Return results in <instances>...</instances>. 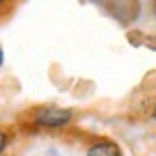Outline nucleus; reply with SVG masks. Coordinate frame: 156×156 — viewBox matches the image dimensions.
<instances>
[{
    "label": "nucleus",
    "mask_w": 156,
    "mask_h": 156,
    "mask_svg": "<svg viewBox=\"0 0 156 156\" xmlns=\"http://www.w3.org/2000/svg\"><path fill=\"white\" fill-rule=\"evenodd\" d=\"M72 119H74L72 108L54 106V104L37 106L28 115V124L37 130H63L72 124Z\"/></svg>",
    "instance_id": "obj_1"
},
{
    "label": "nucleus",
    "mask_w": 156,
    "mask_h": 156,
    "mask_svg": "<svg viewBox=\"0 0 156 156\" xmlns=\"http://www.w3.org/2000/svg\"><path fill=\"white\" fill-rule=\"evenodd\" d=\"M87 156H124L122 147L113 139H95L87 145Z\"/></svg>",
    "instance_id": "obj_2"
},
{
    "label": "nucleus",
    "mask_w": 156,
    "mask_h": 156,
    "mask_svg": "<svg viewBox=\"0 0 156 156\" xmlns=\"http://www.w3.org/2000/svg\"><path fill=\"white\" fill-rule=\"evenodd\" d=\"M9 141H13V134H9V130H2V141H0V152H7Z\"/></svg>",
    "instance_id": "obj_3"
},
{
    "label": "nucleus",
    "mask_w": 156,
    "mask_h": 156,
    "mask_svg": "<svg viewBox=\"0 0 156 156\" xmlns=\"http://www.w3.org/2000/svg\"><path fill=\"white\" fill-rule=\"evenodd\" d=\"M46 154H48V156H61V152H58V150H54V147H50Z\"/></svg>",
    "instance_id": "obj_4"
},
{
    "label": "nucleus",
    "mask_w": 156,
    "mask_h": 156,
    "mask_svg": "<svg viewBox=\"0 0 156 156\" xmlns=\"http://www.w3.org/2000/svg\"><path fill=\"white\" fill-rule=\"evenodd\" d=\"M150 117L156 122V102H154V106H152V111H150Z\"/></svg>",
    "instance_id": "obj_5"
},
{
    "label": "nucleus",
    "mask_w": 156,
    "mask_h": 156,
    "mask_svg": "<svg viewBox=\"0 0 156 156\" xmlns=\"http://www.w3.org/2000/svg\"><path fill=\"white\" fill-rule=\"evenodd\" d=\"M0 5H2V9L7 7V0H0Z\"/></svg>",
    "instance_id": "obj_6"
},
{
    "label": "nucleus",
    "mask_w": 156,
    "mask_h": 156,
    "mask_svg": "<svg viewBox=\"0 0 156 156\" xmlns=\"http://www.w3.org/2000/svg\"><path fill=\"white\" fill-rule=\"evenodd\" d=\"M154 17H156V5H154Z\"/></svg>",
    "instance_id": "obj_7"
}]
</instances>
